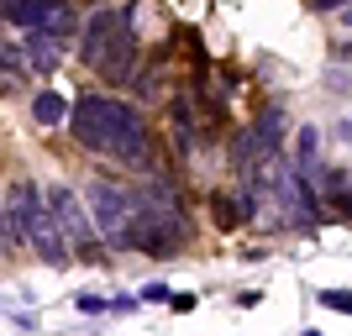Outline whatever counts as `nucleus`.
Returning <instances> with one entry per match:
<instances>
[{
    "label": "nucleus",
    "instance_id": "8",
    "mask_svg": "<svg viewBox=\"0 0 352 336\" xmlns=\"http://www.w3.org/2000/svg\"><path fill=\"white\" fill-rule=\"evenodd\" d=\"M121 27H126V16H121V11H111V5H105V11H95V16L85 21V32H79V63H85V69H95V63H100V53H105V43H111Z\"/></svg>",
    "mask_w": 352,
    "mask_h": 336
},
{
    "label": "nucleus",
    "instance_id": "2",
    "mask_svg": "<svg viewBox=\"0 0 352 336\" xmlns=\"http://www.w3.org/2000/svg\"><path fill=\"white\" fill-rule=\"evenodd\" d=\"M43 200H47V210H53V221L63 226V236H69V247L79 252L85 263H105L100 242L89 236V216L79 210V194H74L69 184H47V190H43Z\"/></svg>",
    "mask_w": 352,
    "mask_h": 336
},
{
    "label": "nucleus",
    "instance_id": "7",
    "mask_svg": "<svg viewBox=\"0 0 352 336\" xmlns=\"http://www.w3.org/2000/svg\"><path fill=\"white\" fill-rule=\"evenodd\" d=\"M95 74H100L105 85H126L137 74V32L132 27H121L111 43H105V53H100V63H95Z\"/></svg>",
    "mask_w": 352,
    "mask_h": 336
},
{
    "label": "nucleus",
    "instance_id": "12",
    "mask_svg": "<svg viewBox=\"0 0 352 336\" xmlns=\"http://www.w3.org/2000/svg\"><path fill=\"white\" fill-rule=\"evenodd\" d=\"M21 79H27V74H21V63H16V47L6 43V47H0V95L21 89Z\"/></svg>",
    "mask_w": 352,
    "mask_h": 336
},
{
    "label": "nucleus",
    "instance_id": "10",
    "mask_svg": "<svg viewBox=\"0 0 352 336\" xmlns=\"http://www.w3.org/2000/svg\"><path fill=\"white\" fill-rule=\"evenodd\" d=\"M32 121H37V126H63V121H69V100H63L58 89H37V100H32Z\"/></svg>",
    "mask_w": 352,
    "mask_h": 336
},
{
    "label": "nucleus",
    "instance_id": "13",
    "mask_svg": "<svg viewBox=\"0 0 352 336\" xmlns=\"http://www.w3.org/2000/svg\"><path fill=\"white\" fill-rule=\"evenodd\" d=\"M210 210H216V226H226V232H232L236 221H242V210H236V200H226V194H210Z\"/></svg>",
    "mask_w": 352,
    "mask_h": 336
},
{
    "label": "nucleus",
    "instance_id": "11",
    "mask_svg": "<svg viewBox=\"0 0 352 336\" xmlns=\"http://www.w3.org/2000/svg\"><path fill=\"white\" fill-rule=\"evenodd\" d=\"M168 126H174V142L179 153H190L195 147V105L179 95V100H168Z\"/></svg>",
    "mask_w": 352,
    "mask_h": 336
},
{
    "label": "nucleus",
    "instance_id": "3",
    "mask_svg": "<svg viewBox=\"0 0 352 336\" xmlns=\"http://www.w3.org/2000/svg\"><path fill=\"white\" fill-rule=\"evenodd\" d=\"M89 205H95V226H100V236H105V242H116V247H126V242H132L137 200L100 179V184H89Z\"/></svg>",
    "mask_w": 352,
    "mask_h": 336
},
{
    "label": "nucleus",
    "instance_id": "1",
    "mask_svg": "<svg viewBox=\"0 0 352 336\" xmlns=\"http://www.w3.org/2000/svg\"><path fill=\"white\" fill-rule=\"evenodd\" d=\"M69 132L79 147L121 163V168L158 174L153 168V126H147V116L137 105L116 100V95H79L69 105Z\"/></svg>",
    "mask_w": 352,
    "mask_h": 336
},
{
    "label": "nucleus",
    "instance_id": "4",
    "mask_svg": "<svg viewBox=\"0 0 352 336\" xmlns=\"http://www.w3.org/2000/svg\"><path fill=\"white\" fill-rule=\"evenodd\" d=\"M0 21H16V27H47L53 37H69V32H74L69 0H0Z\"/></svg>",
    "mask_w": 352,
    "mask_h": 336
},
{
    "label": "nucleus",
    "instance_id": "16",
    "mask_svg": "<svg viewBox=\"0 0 352 336\" xmlns=\"http://www.w3.org/2000/svg\"><path fill=\"white\" fill-rule=\"evenodd\" d=\"M310 5H316V11H342L347 0H310Z\"/></svg>",
    "mask_w": 352,
    "mask_h": 336
},
{
    "label": "nucleus",
    "instance_id": "14",
    "mask_svg": "<svg viewBox=\"0 0 352 336\" xmlns=\"http://www.w3.org/2000/svg\"><path fill=\"white\" fill-rule=\"evenodd\" d=\"M321 305H326V310H342V315H352V294H347V289H321Z\"/></svg>",
    "mask_w": 352,
    "mask_h": 336
},
{
    "label": "nucleus",
    "instance_id": "6",
    "mask_svg": "<svg viewBox=\"0 0 352 336\" xmlns=\"http://www.w3.org/2000/svg\"><path fill=\"white\" fill-rule=\"evenodd\" d=\"M43 205V190L32 179H11L6 190V226H11V247H27V226H32V210Z\"/></svg>",
    "mask_w": 352,
    "mask_h": 336
},
{
    "label": "nucleus",
    "instance_id": "15",
    "mask_svg": "<svg viewBox=\"0 0 352 336\" xmlns=\"http://www.w3.org/2000/svg\"><path fill=\"white\" fill-rule=\"evenodd\" d=\"M168 294H174V289H168V284H147V289L137 294V300H142V305H163Z\"/></svg>",
    "mask_w": 352,
    "mask_h": 336
},
{
    "label": "nucleus",
    "instance_id": "5",
    "mask_svg": "<svg viewBox=\"0 0 352 336\" xmlns=\"http://www.w3.org/2000/svg\"><path fill=\"white\" fill-rule=\"evenodd\" d=\"M27 247H37V258H43L47 268H69L74 247H69V236H63V226L53 221V210H47V200L32 210V226H27Z\"/></svg>",
    "mask_w": 352,
    "mask_h": 336
},
{
    "label": "nucleus",
    "instance_id": "18",
    "mask_svg": "<svg viewBox=\"0 0 352 336\" xmlns=\"http://www.w3.org/2000/svg\"><path fill=\"white\" fill-rule=\"evenodd\" d=\"M0 47H6V37H0Z\"/></svg>",
    "mask_w": 352,
    "mask_h": 336
},
{
    "label": "nucleus",
    "instance_id": "17",
    "mask_svg": "<svg viewBox=\"0 0 352 336\" xmlns=\"http://www.w3.org/2000/svg\"><path fill=\"white\" fill-rule=\"evenodd\" d=\"M342 11H347V21H352V5H342Z\"/></svg>",
    "mask_w": 352,
    "mask_h": 336
},
{
    "label": "nucleus",
    "instance_id": "9",
    "mask_svg": "<svg viewBox=\"0 0 352 336\" xmlns=\"http://www.w3.org/2000/svg\"><path fill=\"white\" fill-rule=\"evenodd\" d=\"M27 69H37V74H53L58 69V58H63V47H58V37L47 27H27Z\"/></svg>",
    "mask_w": 352,
    "mask_h": 336
}]
</instances>
